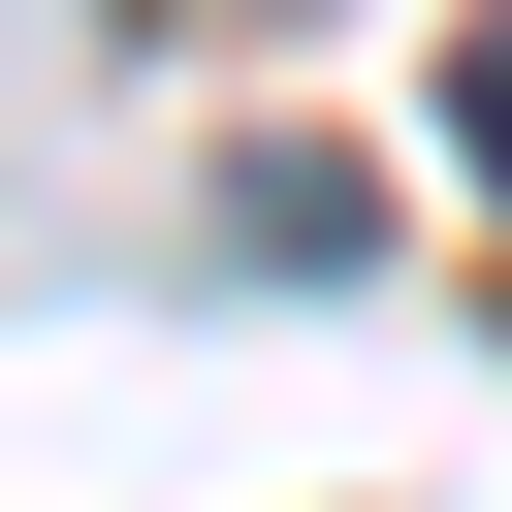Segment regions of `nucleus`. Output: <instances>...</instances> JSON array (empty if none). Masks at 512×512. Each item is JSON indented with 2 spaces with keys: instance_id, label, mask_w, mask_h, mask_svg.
I'll return each instance as SVG.
<instances>
[{
  "instance_id": "f257e3e1",
  "label": "nucleus",
  "mask_w": 512,
  "mask_h": 512,
  "mask_svg": "<svg viewBox=\"0 0 512 512\" xmlns=\"http://www.w3.org/2000/svg\"><path fill=\"white\" fill-rule=\"evenodd\" d=\"M448 128H480V192H512V0H480V32H448Z\"/></svg>"
}]
</instances>
